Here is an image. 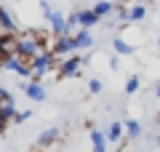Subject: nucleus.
Wrapping results in <instances>:
<instances>
[{
	"label": "nucleus",
	"instance_id": "dca6fc26",
	"mask_svg": "<svg viewBox=\"0 0 160 152\" xmlns=\"http://www.w3.org/2000/svg\"><path fill=\"white\" fill-rule=\"evenodd\" d=\"M93 13H96L99 19H102V16H107V13H115L112 0H99V3H93Z\"/></svg>",
	"mask_w": 160,
	"mask_h": 152
},
{
	"label": "nucleus",
	"instance_id": "6e6552de",
	"mask_svg": "<svg viewBox=\"0 0 160 152\" xmlns=\"http://www.w3.org/2000/svg\"><path fill=\"white\" fill-rule=\"evenodd\" d=\"M59 134H62L59 128H46L43 134L38 136V141H35V147H38V149H46V152H48V149H51V147H53V144L59 141Z\"/></svg>",
	"mask_w": 160,
	"mask_h": 152
},
{
	"label": "nucleus",
	"instance_id": "412c9836",
	"mask_svg": "<svg viewBox=\"0 0 160 152\" xmlns=\"http://www.w3.org/2000/svg\"><path fill=\"white\" fill-rule=\"evenodd\" d=\"M109 69H112V72H118V69H120V59H118V56L109 59Z\"/></svg>",
	"mask_w": 160,
	"mask_h": 152
},
{
	"label": "nucleus",
	"instance_id": "6ab92c4d",
	"mask_svg": "<svg viewBox=\"0 0 160 152\" xmlns=\"http://www.w3.org/2000/svg\"><path fill=\"white\" fill-rule=\"evenodd\" d=\"M102 88H104V83L99 78H91L88 80V91H91V94H102Z\"/></svg>",
	"mask_w": 160,
	"mask_h": 152
},
{
	"label": "nucleus",
	"instance_id": "f03ea898",
	"mask_svg": "<svg viewBox=\"0 0 160 152\" xmlns=\"http://www.w3.org/2000/svg\"><path fill=\"white\" fill-rule=\"evenodd\" d=\"M29 64H32V80H35V83H40V80L46 78L48 72H56L59 59L53 56L51 51H43V53H38V56H35Z\"/></svg>",
	"mask_w": 160,
	"mask_h": 152
},
{
	"label": "nucleus",
	"instance_id": "4be33fe9",
	"mask_svg": "<svg viewBox=\"0 0 160 152\" xmlns=\"http://www.w3.org/2000/svg\"><path fill=\"white\" fill-rule=\"evenodd\" d=\"M152 91H155V96H158V99H160V80H158V83H155V88H152Z\"/></svg>",
	"mask_w": 160,
	"mask_h": 152
},
{
	"label": "nucleus",
	"instance_id": "20e7f679",
	"mask_svg": "<svg viewBox=\"0 0 160 152\" xmlns=\"http://www.w3.org/2000/svg\"><path fill=\"white\" fill-rule=\"evenodd\" d=\"M3 69H8V72H16V75H22V78H29L32 80V64L29 62H24L22 56H8L6 62H3Z\"/></svg>",
	"mask_w": 160,
	"mask_h": 152
},
{
	"label": "nucleus",
	"instance_id": "9b49d317",
	"mask_svg": "<svg viewBox=\"0 0 160 152\" xmlns=\"http://www.w3.org/2000/svg\"><path fill=\"white\" fill-rule=\"evenodd\" d=\"M88 136H91V147H93V152H107V134H102V131H88Z\"/></svg>",
	"mask_w": 160,
	"mask_h": 152
},
{
	"label": "nucleus",
	"instance_id": "4468645a",
	"mask_svg": "<svg viewBox=\"0 0 160 152\" xmlns=\"http://www.w3.org/2000/svg\"><path fill=\"white\" fill-rule=\"evenodd\" d=\"M123 125H126V139L128 141H133V139L142 136V123H139V120L128 118V120H123Z\"/></svg>",
	"mask_w": 160,
	"mask_h": 152
},
{
	"label": "nucleus",
	"instance_id": "393cba45",
	"mask_svg": "<svg viewBox=\"0 0 160 152\" xmlns=\"http://www.w3.org/2000/svg\"><path fill=\"white\" fill-rule=\"evenodd\" d=\"M136 3H142V6H144V0H136Z\"/></svg>",
	"mask_w": 160,
	"mask_h": 152
},
{
	"label": "nucleus",
	"instance_id": "a211bd4d",
	"mask_svg": "<svg viewBox=\"0 0 160 152\" xmlns=\"http://www.w3.org/2000/svg\"><path fill=\"white\" fill-rule=\"evenodd\" d=\"M139 88H142V78H139V75H131V78L126 80V94L131 96V94H136Z\"/></svg>",
	"mask_w": 160,
	"mask_h": 152
},
{
	"label": "nucleus",
	"instance_id": "f8f14e48",
	"mask_svg": "<svg viewBox=\"0 0 160 152\" xmlns=\"http://www.w3.org/2000/svg\"><path fill=\"white\" fill-rule=\"evenodd\" d=\"M80 13V29H91V27H96L102 19L93 13V8H86V11H78Z\"/></svg>",
	"mask_w": 160,
	"mask_h": 152
},
{
	"label": "nucleus",
	"instance_id": "f3484780",
	"mask_svg": "<svg viewBox=\"0 0 160 152\" xmlns=\"http://www.w3.org/2000/svg\"><path fill=\"white\" fill-rule=\"evenodd\" d=\"M144 16H147V8H144L142 3H133L131 11H128V22H142Z\"/></svg>",
	"mask_w": 160,
	"mask_h": 152
},
{
	"label": "nucleus",
	"instance_id": "1a4fd4ad",
	"mask_svg": "<svg viewBox=\"0 0 160 152\" xmlns=\"http://www.w3.org/2000/svg\"><path fill=\"white\" fill-rule=\"evenodd\" d=\"M22 91L27 94L29 101H46V88H43V83H35V80H29V83H22Z\"/></svg>",
	"mask_w": 160,
	"mask_h": 152
},
{
	"label": "nucleus",
	"instance_id": "39448f33",
	"mask_svg": "<svg viewBox=\"0 0 160 152\" xmlns=\"http://www.w3.org/2000/svg\"><path fill=\"white\" fill-rule=\"evenodd\" d=\"M51 53H53L56 59H67L69 53H78V51H75V40H72V35H64V38H53Z\"/></svg>",
	"mask_w": 160,
	"mask_h": 152
},
{
	"label": "nucleus",
	"instance_id": "0eeeda50",
	"mask_svg": "<svg viewBox=\"0 0 160 152\" xmlns=\"http://www.w3.org/2000/svg\"><path fill=\"white\" fill-rule=\"evenodd\" d=\"M0 32H8V35H19V24H16L13 13L8 11L6 6H0Z\"/></svg>",
	"mask_w": 160,
	"mask_h": 152
},
{
	"label": "nucleus",
	"instance_id": "7ed1b4c3",
	"mask_svg": "<svg viewBox=\"0 0 160 152\" xmlns=\"http://www.w3.org/2000/svg\"><path fill=\"white\" fill-rule=\"evenodd\" d=\"M86 62H88V59L78 56V53H72V56H67V59H59L56 78H75V75L80 72V67H83Z\"/></svg>",
	"mask_w": 160,
	"mask_h": 152
},
{
	"label": "nucleus",
	"instance_id": "2eb2a0df",
	"mask_svg": "<svg viewBox=\"0 0 160 152\" xmlns=\"http://www.w3.org/2000/svg\"><path fill=\"white\" fill-rule=\"evenodd\" d=\"M112 48H115V53H118V56H131V53H133V45L126 43L120 35H115V38H112Z\"/></svg>",
	"mask_w": 160,
	"mask_h": 152
},
{
	"label": "nucleus",
	"instance_id": "423d86ee",
	"mask_svg": "<svg viewBox=\"0 0 160 152\" xmlns=\"http://www.w3.org/2000/svg\"><path fill=\"white\" fill-rule=\"evenodd\" d=\"M46 22H48V29H51L53 38H64V35H67V16H64L62 11L53 8L51 16H46Z\"/></svg>",
	"mask_w": 160,
	"mask_h": 152
},
{
	"label": "nucleus",
	"instance_id": "b1692460",
	"mask_svg": "<svg viewBox=\"0 0 160 152\" xmlns=\"http://www.w3.org/2000/svg\"><path fill=\"white\" fill-rule=\"evenodd\" d=\"M155 141H158V147H160V136H158V139H155Z\"/></svg>",
	"mask_w": 160,
	"mask_h": 152
},
{
	"label": "nucleus",
	"instance_id": "a878e982",
	"mask_svg": "<svg viewBox=\"0 0 160 152\" xmlns=\"http://www.w3.org/2000/svg\"><path fill=\"white\" fill-rule=\"evenodd\" d=\"M158 45H160V38H158Z\"/></svg>",
	"mask_w": 160,
	"mask_h": 152
},
{
	"label": "nucleus",
	"instance_id": "5701e85b",
	"mask_svg": "<svg viewBox=\"0 0 160 152\" xmlns=\"http://www.w3.org/2000/svg\"><path fill=\"white\" fill-rule=\"evenodd\" d=\"M32 152H46V149H38V147H32Z\"/></svg>",
	"mask_w": 160,
	"mask_h": 152
},
{
	"label": "nucleus",
	"instance_id": "aec40b11",
	"mask_svg": "<svg viewBox=\"0 0 160 152\" xmlns=\"http://www.w3.org/2000/svg\"><path fill=\"white\" fill-rule=\"evenodd\" d=\"M29 115H32L29 109H22V112H16V118H13V123H16V125H22L24 120H29Z\"/></svg>",
	"mask_w": 160,
	"mask_h": 152
},
{
	"label": "nucleus",
	"instance_id": "9d476101",
	"mask_svg": "<svg viewBox=\"0 0 160 152\" xmlns=\"http://www.w3.org/2000/svg\"><path fill=\"white\" fill-rule=\"evenodd\" d=\"M72 40H75V51H88V48L93 45L91 29H78V32L72 35Z\"/></svg>",
	"mask_w": 160,
	"mask_h": 152
},
{
	"label": "nucleus",
	"instance_id": "ddd939ff",
	"mask_svg": "<svg viewBox=\"0 0 160 152\" xmlns=\"http://www.w3.org/2000/svg\"><path fill=\"white\" fill-rule=\"evenodd\" d=\"M123 136H126V125H123V123H109V128H107V141L118 144V141H123Z\"/></svg>",
	"mask_w": 160,
	"mask_h": 152
},
{
	"label": "nucleus",
	"instance_id": "f257e3e1",
	"mask_svg": "<svg viewBox=\"0 0 160 152\" xmlns=\"http://www.w3.org/2000/svg\"><path fill=\"white\" fill-rule=\"evenodd\" d=\"M43 45H40V40L32 35V29H27V32H22L19 35V40H16V56H22L24 62H32L38 53H43Z\"/></svg>",
	"mask_w": 160,
	"mask_h": 152
}]
</instances>
